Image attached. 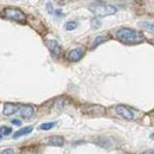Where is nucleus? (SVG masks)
Segmentation results:
<instances>
[{"mask_svg": "<svg viewBox=\"0 0 154 154\" xmlns=\"http://www.w3.org/2000/svg\"><path fill=\"white\" fill-rule=\"evenodd\" d=\"M115 37L117 40L127 45H136V44H141L145 42V36L141 32L136 31L134 29H129V27L119 29L116 31Z\"/></svg>", "mask_w": 154, "mask_h": 154, "instance_id": "1", "label": "nucleus"}, {"mask_svg": "<svg viewBox=\"0 0 154 154\" xmlns=\"http://www.w3.org/2000/svg\"><path fill=\"white\" fill-rule=\"evenodd\" d=\"M89 10L96 16V17H107V16H112L115 14L117 12V8L113 5H107L103 2H97L89 6Z\"/></svg>", "mask_w": 154, "mask_h": 154, "instance_id": "2", "label": "nucleus"}, {"mask_svg": "<svg viewBox=\"0 0 154 154\" xmlns=\"http://www.w3.org/2000/svg\"><path fill=\"white\" fill-rule=\"evenodd\" d=\"M1 17L5 19L17 21L19 24L26 23V16L24 14V12L21 10L17 8V7H5L1 12Z\"/></svg>", "mask_w": 154, "mask_h": 154, "instance_id": "3", "label": "nucleus"}, {"mask_svg": "<svg viewBox=\"0 0 154 154\" xmlns=\"http://www.w3.org/2000/svg\"><path fill=\"white\" fill-rule=\"evenodd\" d=\"M83 114L90 116H102L106 113V108L98 104H84L81 107Z\"/></svg>", "mask_w": 154, "mask_h": 154, "instance_id": "4", "label": "nucleus"}, {"mask_svg": "<svg viewBox=\"0 0 154 154\" xmlns=\"http://www.w3.org/2000/svg\"><path fill=\"white\" fill-rule=\"evenodd\" d=\"M115 112L119 116H121L122 119L125 120H128V121H132L135 119L134 110L127 106H123V104H119L115 107Z\"/></svg>", "mask_w": 154, "mask_h": 154, "instance_id": "5", "label": "nucleus"}, {"mask_svg": "<svg viewBox=\"0 0 154 154\" xmlns=\"http://www.w3.org/2000/svg\"><path fill=\"white\" fill-rule=\"evenodd\" d=\"M45 44H46L48 49L50 50V52L52 54L54 57H59V56L62 55L63 49H62V46L58 44L56 40H54V39H49V40L45 42Z\"/></svg>", "mask_w": 154, "mask_h": 154, "instance_id": "6", "label": "nucleus"}, {"mask_svg": "<svg viewBox=\"0 0 154 154\" xmlns=\"http://www.w3.org/2000/svg\"><path fill=\"white\" fill-rule=\"evenodd\" d=\"M84 54H85V50L83 48H76V49L71 50L68 54V59L70 62H78L81 58L84 56Z\"/></svg>", "mask_w": 154, "mask_h": 154, "instance_id": "7", "label": "nucleus"}, {"mask_svg": "<svg viewBox=\"0 0 154 154\" xmlns=\"http://www.w3.org/2000/svg\"><path fill=\"white\" fill-rule=\"evenodd\" d=\"M20 115L24 119H30L35 115V107L31 104H24L20 108Z\"/></svg>", "mask_w": 154, "mask_h": 154, "instance_id": "8", "label": "nucleus"}, {"mask_svg": "<svg viewBox=\"0 0 154 154\" xmlns=\"http://www.w3.org/2000/svg\"><path fill=\"white\" fill-rule=\"evenodd\" d=\"M18 112V106L17 104H13V103H8L6 102L4 104V110H2V114L5 116H11L13 114H16Z\"/></svg>", "mask_w": 154, "mask_h": 154, "instance_id": "9", "label": "nucleus"}, {"mask_svg": "<svg viewBox=\"0 0 154 154\" xmlns=\"http://www.w3.org/2000/svg\"><path fill=\"white\" fill-rule=\"evenodd\" d=\"M48 143L51 145V146H57L60 147L64 145V137L62 136H58V135H54V136H50L48 137Z\"/></svg>", "mask_w": 154, "mask_h": 154, "instance_id": "10", "label": "nucleus"}, {"mask_svg": "<svg viewBox=\"0 0 154 154\" xmlns=\"http://www.w3.org/2000/svg\"><path fill=\"white\" fill-rule=\"evenodd\" d=\"M32 127L31 126H27V127H24L23 129H19L18 132H16L14 134H13V137L14 139H17V137H19V136H21V135H26V134H30L31 132H32Z\"/></svg>", "mask_w": 154, "mask_h": 154, "instance_id": "11", "label": "nucleus"}, {"mask_svg": "<svg viewBox=\"0 0 154 154\" xmlns=\"http://www.w3.org/2000/svg\"><path fill=\"white\" fill-rule=\"evenodd\" d=\"M108 39H109V38H108V37H106V36H98V37H96V38H95V40L93 42V46H91V48H93V49H94V48H96L97 45H100L101 43L107 42Z\"/></svg>", "mask_w": 154, "mask_h": 154, "instance_id": "12", "label": "nucleus"}, {"mask_svg": "<svg viewBox=\"0 0 154 154\" xmlns=\"http://www.w3.org/2000/svg\"><path fill=\"white\" fill-rule=\"evenodd\" d=\"M140 25H141L142 29H145L146 31H149L152 35H154V24H149V23L142 21V23H140Z\"/></svg>", "mask_w": 154, "mask_h": 154, "instance_id": "13", "label": "nucleus"}, {"mask_svg": "<svg viewBox=\"0 0 154 154\" xmlns=\"http://www.w3.org/2000/svg\"><path fill=\"white\" fill-rule=\"evenodd\" d=\"M54 126H55L54 122H46V123H42V125L39 126V129H40V131H49V129H51Z\"/></svg>", "mask_w": 154, "mask_h": 154, "instance_id": "14", "label": "nucleus"}, {"mask_svg": "<svg viewBox=\"0 0 154 154\" xmlns=\"http://www.w3.org/2000/svg\"><path fill=\"white\" fill-rule=\"evenodd\" d=\"M76 27H77V21H68L65 24V30H68V31L75 30Z\"/></svg>", "mask_w": 154, "mask_h": 154, "instance_id": "15", "label": "nucleus"}, {"mask_svg": "<svg viewBox=\"0 0 154 154\" xmlns=\"http://www.w3.org/2000/svg\"><path fill=\"white\" fill-rule=\"evenodd\" d=\"M0 133L2 135H5V136H6V135H10L12 133V128H11V127H6V126H5V127H1V128H0Z\"/></svg>", "mask_w": 154, "mask_h": 154, "instance_id": "16", "label": "nucleus"}, {"mask_svg": "<svg viewBox=\"0 0 154 154\" xmlns=\"http://www.w3.org/2000/svg\"><path fill=\"white\" fill-rule=\"evenodd\" d=\"M91 24H93V27L94 29H97V27H100V21L97 19H93L91 20Z\"/></svg>", "mask_w": 154, "mask_h": 154, "instance_id": "17", "label": "nucleus"}, {"mask_svg": "<svg viewBox=\"0 0 154 154\" xmlns=\"http://www.w3.org/2000/svg\"><path fill=\"white\" fill-rule=\"evenodd\" d=\"M1 154H14V152H13L12 148H7V149H5Z\"/></svg>", "mask_w": 154, "mask_h": 154, "instance_id": "18", "label": "nucleus"}, {"mask_svg": "<svg viewBox=\"0 0 154 154\" xmlns=\"http://www.w3.org/2000/svg\"><path fill=\"white\" fill-rule=\"evenodd\" d=\"M12 125L20 126V125H21V121H20V120H18V119H14V120H12Z\"/></svg>", "mask_w": 154, "mask_h": 154, "instance_id": "19", "label": "nucleus"}, {"mask_svg": "<svg viewBox=\"0 0 154 154\" xmlns=\"http://www.w3.org/2000/svg\"><path fill=\"white\" fill-rule=\"evenodd\" d=\"M142 154H154V151H153V149H148V151L143 152Z\"/></svg>", "mask_w": 154, "mask_h": 154, "instance_id": "20", "label": "nucleus"}, {"mask_svg": "<svg viewBox=\"0 0 154 154\" xmlns=\"http://www.w3.org/2000/svg\"><path fill=\"white\" fill-rule=\"evenodd\" d=\"M151 137H152V139H154V133L152 135H151Z\"/></svg>", "mask_w": 154, "mask_h": 154, "instance_id": "21", "label": "nucleus"}, {"mask_svg": "<svg viewBox=\"0 0 154 154\" xmlns=\"http://www.w3.org/2000/svg\"><path fill=\"white\" fill-rule=\"evenodd\" d=\"M0 137H1V135H0Z\"/></svg>", "mask_w": 154, "mask_h": 154, "instance_id": "22", "label": "nucleus"}]
</instances>
